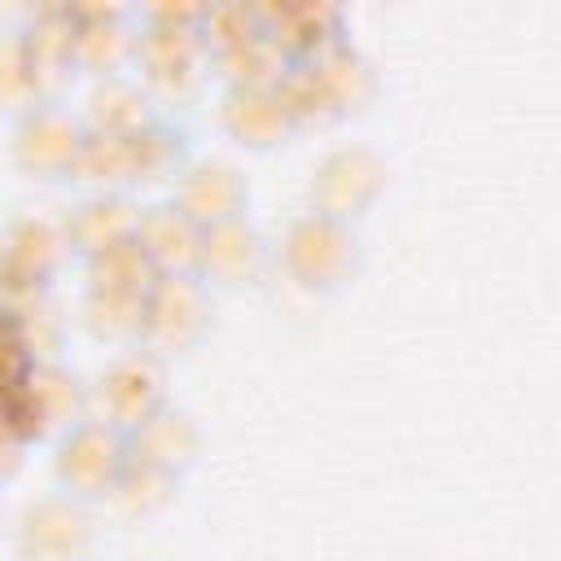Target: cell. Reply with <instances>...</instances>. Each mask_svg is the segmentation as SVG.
Instances as JSON below:
<instances>
[{
	"instance_id": "obj_28",
	"label": "cell",
	"mask_w": 561,
	"mask_h": 561,
	"mask_svg": "<svg viewBox=\"0 0 561 561\" xmlns=\"http://www.w3.org/2000/svg\"><path fill=\"white\" fill-rule=\"evenodd\" d=\"M254 35H263L259 22V4L245 0H224V4H202V22H197V39L206 48V61L219 53H232L241 44H250Z\"/></svg>"
},
{
	"instance_id": "obj_30",
	"label": "cell",
	"mask_w": 561,
	"mask_h": 561,
	"mask_svg": "<svg viewBox=\"0 0 561 561\" xmlns=\"http://www.w3.org/2000/svg\"><path fill=\"white\" fill-rule=\"evenodd\" d=\"M35 105H44V92L35 83V70L26 61V48H22L18 31H0V114L22 118Z\"/></svg>"
},
{
	"instance_id": "obj_29",
	"label": "cell",
	"mask_w": 561,
	"mask_h": 561,
	"mask_svg": "<svg viewBox=\"0 0 561 561\" xmlns=\"http://www.w3.org/2000/svg\"><path fill=\"white\" fill-rule=\"evenodd\" d=\"M9 320H13V337H18V351H22L26 364L57 359L66 324H61V316L44 302V294H39V298H26V302H18V307H9Z\"/></svg>"
},
{
	"instance_id": "obj_25",
	"label": "cell",
	"mask_w": 561,
	"mask_h": 561,
	"mask_svg": "<svg viewBox=\"0 0 561 561\" xmlns=\"http://www.w3.org/2000/svg\"><path fill=\"white\" fill-rule=\"evenodd\" d=\"M175 486H180V478H167V473H158L149 465H136L127 456V465H123V473H118V482L110 486L105 500L123 522H149L175 500Z\"/></svg>"
},
{
	"instance_id": "obj_19",
	"label": "cell",
	"mask_w": 561,
	"mask_h": 561,
	"mask_svg": "<svg viewBox=\"0 0 561 561\" xmlns=\"http://www.w3.org/2000/svg\"><path fill=\"white\" fill-rule=\"evenodd\" d=\"M202 232L171 197L153 202L140 210V228H136V245L140 254L153 263L158 276H197V254H202Z\"/></svg>"
},
{
	"instance_id": "obj_17",
	"label": "cell",
	"mask_w": 561,
	"mask_h": 561,
	"mask_svg": "<svg viewBox=\"0 0 561 561\" xmlns=\"http://www.w3.org/2000/svg\"><path fill=\"white\" fill-rule=\"evenodd\" d=\"M263 35L285 53L289 66L316 61L342 35V9L333 4H259Z\"/></svg>"
},
{
	"instance_id": "obj_16",
	"label": "cell",
	"mask_w": 561,
	"mask_h": 561,
	"mask_svg": "<svg viewBox=\"0 0 561 561\" xmlns=\"http://www.w3.org/2000/svg\"><path fill=\"white\" fill-rule=\"evenodd\" d=\"M140 202L131 193H83L61 219H66V237H70V254L92 259L105 254L114 245L136 241L140 228Z\"/></svg>"
},
{
	"instance_id": "obj_12",
	"label": "cell",
	"mask_w": 561,
	"mask_h": 561,
	"mask_svg": "<svg viewBox=\"0 0 561 561\" xmlns=\"http://www.w3.org/2000/svg\"><path fill=\"white\" fill-rule=\"evenodd\" d=\"M171 202L197 228H215V224H228V219H245L250 184H245L237 162H228V158H197V162H188L180 171Z\"/></svg>"
},
{
	"instance_id": "obj_23",
	"label": "cell",
	"mask_w": 561,
	"mask_h": 561,
	"mask_svg": "<svg viewBox=\"0 0 561 561\" xmlns=\"http://www.w3.org/2000/svg\"><path fill=\"white\" fill-rule=\"evenodd\" d=\"M70 180L83 184L88 193H127L131 188V140L83 131Z\"/></svg>"
},
{
	"instance_id": "obj_6",
	"label": "cell",
	"mask_w": 561,
	"mask_h": 561,
	"mask_svg": "<svg viewBox=\"0 0 561 561\" xmlns=\"http://www.w3.org/2000/svg\"><path fill=\"white\" fill-rule=\"evenodd\" d=\"M386 180H390V167L377 149L368 145H342L333 153H324L311 171V206L307 210H320L329 219H342V224H355L364 219L377 197L386 193Z\"/></svg>"
},
{
	"instance_id": "obj_9",
	"label": "cell",
	"mask_w": 561,
	"mask_h": 561,
	"mask_svg": "<svg viewBox=\"0 0 561 561\" xmlns=\"http://www.w3.org/2000/svg\"><path fill=\"white\" fill-rule=\"evenodd\" d=\"M79 145H83V123L61 101H44V105L26 110L22 118H13L9 153L26 180H44V184L70 180Z\"/></svg>"
},
{
	"instance_id": "obj_1",
	"label": "cell",
	"mask_w": 561,
	"mask_h": 561,
	"mask_svg": "<svg viewBox=\"0 0 561 561\" xmlns=\"http://www.w3.org/2000/svg\"><path fill=\"white\" fill-rule=\"evenodd\" d=\"M280 267L307 294H337L359 272V237L355 224L329 219L320 210H302L280 232Z\"/></svg>"
},
{
	"instance_id": "obj_8",
	"label": "cell",
	"mask_w": 561,
	"mask_h": 561,
	"mask_svg": "<svg viewBox=\"0 0 561 561\" xmlns=\"http://www.w3.org/2000/svg\"><path fill=\"white\" fill-rule=\"evenodd\" d=\"M206 66H210V61H206V48H202L197 31H175V26L136 22L131 70H136V79L149 88L153 105H158V101H188V96H197Z\"/></svg>"
},
{
	"instance_id": "obj_15",
	"label": "cell",
	"mask_w": 561,
	"mask_h": 561,
	"mask_svg": "<svg viewBox=\"0 0 561 561\" xmlns=\"http://www.w3.org/2000/svg\"><path fill=\"white\" fill-rule=\"evenodd\" d=\"M127 456L167 478H184L202 456V425L193 421V412L162 403L153 416L127 430Z\"/></svg>"
},
{
	"instance_id": "obj_5",
	"label": "cell",
	"mask_w": 561,
	"mask_h": 561,
	"mask_svg": "<svg viewBox=\"0 0 561 561\" xmlns=\"http://www.w3.org/2000/svg\"><path fill=\"white\" fill-rule=\"evenodd\" d=\"M127 465V434L83 416L79 425H70L57 443H53V482L61 495L96 504L110 495V486L118 482Z\"/></svg>"
},
{
	"instance_id": "obj_13",
	"label": "cell",
	"mask_w": 561,
	"mask_h": 561,
	"mask_svg": "<svg viewBox=\"0 0 561 561\" xmlns=\"http://www.w3.org/2000/svg\"><path fill=\"white\" fill-rule=\"evenodd\" d=\"M75 13V70L92 79L127 75L136 53V22L123 4H70Z\"/></svg>"
},
{
	"instance_id": "obj_4",
	"label": "cell",
	"mask_w": 561,
	"mask_h": 561,
	"mask_svg": "<svg viewBox=\"0 0 561 561\" xmlns=\"http://www.w3.org/2000/svg\"><path fill=\"white\" fill-rule=\"evenodd\" d=\"M162 403H167V359L149 355L145 346L118 351L88 386V416L123 434L136 430L145 416H153Z\"/></svg>"
},
{
	"instance_id": "obj_31",
	"label": "cell",
	"mask_w": 561,
	"mask_h": 561,
	"mask_svg": "<svg viewBox=\"0 0 561 561\" xmlns=\"http://www.w3.org/2000/svg\"><path fill=\"white\" fill-rule=\"evenodd\" d=\"M276 96H280V105H285V114H289L294 131L337 123V114H333V105H329V96H324L320 79L311 75V66H289V75H285V79H280V88H276Z\"/></svg>"
},
{
	"instance_id": "obj_14",
	"label": "cell",
	"mask_w": 561,
	"mask_h": 561,
	"mask_svg": "<svg viewBox=\"0 0 561 561\" xmlns=\"http://www.w3.org/2000/svg\"><path fill=\"white\" fill-rule=\"evenodd\" d=\"M18 39L26 48V61L35 70V83L44 101H57V92L79 75L75 70V13L70 4H39L18 26Z\"/></svg>"
},
{
	"instance_id": "obj_10",
	"label": "cell",
	"mask_w": 561,
	"mask_h": 561,
	"mask_svg": "<svg viewBox=\"0 0 561 561\" xmlns=\"http://www.w3.org/2000/svg\"><path fill=\"white\" fill-rule=\"evenodd\" d=\"M96 548L92 504L61 491L35 500L18 517V557L22 561H88Z\"/></svg>"
},
{
	"instance_id": "obj_26",
	"label": "cell",
	"mask_w": 561,
	"mask_h": 561,
	"mask_svg": "<svg viewBox=\"0 0 561 561\" xmlns=\"http://www.w3.org/2000/svg\"><path fill=\"white\" fill-rule=\"evenodd\" d=\"M210 70L224 79V92L228 88H280V79L289 75V61L267 35H254L250 44L210 57Z\"/></svg>"
},
{
	"instance_id": "obj_27",
	"label": "cell",
	"mask_w": 561,
	"mask_h": 561,
	"mask_svg": "<svg viewBox=\"0 0 561 561\" xmlns=\"http://www.w3.org/2000/svg\"><path fill=\"white\" fill-rule=\"evenodd\" d=\"M153 280H158V272H153V263L140 254V245H136V241H127V245H114V250H105V254L83 259V289L145 298Z\"/></svg>"
},
{
	"instance_id": "obj_7",
	"label": "cell",
	"mask_w": 561,
	"mask_h": 561,
	"mask_svg": "<svg viewBox=\"0 0 561 561\" xmlns=\"http://www.w3.org/2000/svg\"><path fill=\"white\" fill-rule=\"evenodd\" d=\"M210 333V289L197 276H158L145 294L140 346L158 359L188 355Z\"/></svg>"
},
{
	"instance_id": "obj_2",
	"label": "cell",
	"mask_w": 561,
	"mask_h": 561,
	"mask_svg": "<svg viewBox=\"0 0 561 561\" xmlns=\"http://www.w3.org/2000/svg\"><path fill=\"white\" fill-rule=\"evenodd\" d=\"M83 416H88V386L61 359L26 364L13 390L4 394V425L22 443H39V438L57 443Z\"/></svg>"
},
{
	"instance_id": "obj_32",
	"label": "cell",
	"mask_w": 561,
	"mask_h": 561,
	"mask_svg": "<svg viewBox=\"0 0 561 561\" xmlns=\"http://www.w3.org/2000/svg\"><path fill=\"white\" fill-rule=\"evenodd\" d=\"M136 22H149V26H175V31H197V22H202V4H171V0H162V4H145V9L136 13Z\"/></svg>"
},
{
	"instance_id": "obj_18",
	"label": "cell",
	"mask_w": 561,
	"mask_h": 561,
	"mask_svg": "<svg viewBox=\"0 0 561 561\" xmlns=\"http://www.w3.org/2000/svg\"><path fill=\"white\" fill-rule=\"evenodd\" d=\"M153 118H158V105H153L149 88H145L136 75L92 79V88H88V96H83V110H79L83 131L118 136V140L140 136Z\"/></svg>"
},
{
	"instance_id": "obj_11",
	"label": "cell",
	"mask_w": 561,
	"mask_h": 561,
	"mask_svg": "<svg viewBox=\"0 0 561 561\" xmlns=\"http://www.w3.org/2000/svg\"><path fill=\"white\" fill-rule=\"evenodd\" d=\"M267 241L250 219H228L202 232V254H197V280L215 289H250L267 276Z\"/></svg>"
},
{
	"instance_id": "obj_3",
	"label": "cell",
	"mask_w": 561,
	"mask_h": 561,
	"mask_svg": "<svg viewBox=\"0 0 561 561\" xmlns=\"http://www.w3.org/2000/svg\"><path fill=\"white\" fill-rule=\"evenodd\" d=\"M66 259H70V237L61 215L48 210L18 215L0 237V302L18 307L26 298H39Z\"/></svg>"
},
{
	"instance_id": "obj_24",
	"label": "cell",
	"mask_w": 561,
	"mask_h": 561,
	"mask_svg": "<svg viewBox=\"0 0 561 561\" xmlns=\"http://www.w3.org/2000/svg\"><path fill=\"white\" fill-rule=\"evenodd\" d=\"M79 320L96 342H110L118 351L140 346V324H145V298L131 294H101V289H83L79 302Z\"/></svg>"
},
{
	"instance_id": "obj_20",
	"label": "cell",
	"mask_w": 561,
	"mask_h": 561,
	"mask_svg": "<svg viewBox=\"0 0 561 561\" xmlns=\"http://www.w3.org/2000/svg\"><path fill=\"white\" fill-rule=\"evenodd\" d=\"M219 127L241 149H276L294 136V123L276 96V88H228L219 101Z\"/></svg>"
},
{
	"instance_id": "obj_21",
	"label": "cell",
	"mask_w": 561,
	"mask_h": 561,
	"mask_svg": "<svg viewBox=\"0 0 561 561\" xmlns=\"http://www.w3.org/2000/svg\"><path fill=\"white\" fill-rule=\"evenodd\" d=\"M302 66H311V75L320 79V88H324V96H329L337 118L364 114L381 92L373 61L359 48H351V39H337L333 48H324L316 61H302Z\"/></svg>"
},
{
	"instance_id": "obj_22",
	"label": "cell",
	"mask_w": 561,
	"mask_h": 561,
	"mask_svg": "<svg viewBox=\"0 0 561 561\" xmlns=\"http://www.w3.org/2000/svg\"><path fill=\"white\" fill-rule=\"evenodd\" d=\"M188 167V131L153 118L140 136H131V188L136 184H175Z\"/></svg>"
}]
</instances>
